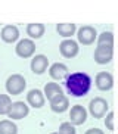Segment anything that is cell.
Segmentation results:
<instances>
[{"mask_svg": "<svg viewBox=\"0 0 118 134\" xmlns=\"http://www.w3.org/2000/svg\"><path fill=\"white\" fill-rule=\"evenodd\" d=\"M49 59H47V56H44V55H35V56H33V59H31V62H30V68H31V71H33V74H35V75H41V74H44L46 71H49Z\"/></svg>", "mask_w": 118, "mask_h": 134, "instance_id": "30bf717a", "label": "cell"}, {"mask_svg": "<svg viewBox=\"0 0 118 134\" xmlns=\"http://www.w3.org/2000/svg\"><path fill=\"white\" fill-rule=\"evenodd\" d=\"M92 83H93L92 77L87 72L77 71V72H71L65 78L63 88L72 97H84L90 91Z\"/></svg>", "mask_w": 118, "mask_h": 134, "instance_id": "6da1fadb", "label": "cell"}, {"mask_svg": "<svg viewBox=\"0 0 118 134\" xmlns=\"http://www.w3.org/2000/svg\"><path fill=\"white\" fill-rule=\"evenodd\" d=\"M84 134H105V133H103V130H100L98 127H93V128H89Z\"/></svg>", "mask_w": 118, "mask_h": 134, "instance_id": "cb8c5ba5", "label": "cell"}, {"mask_svg": "<svg viewBox=\"0 0 118 134\" xmlns=\"http://www.w3.org/2000/svg\"><path fill=\"white\" fill-rule=\"evenodd\" d=\"M108 109H109V105L106 102V99H103V97H94L89 103V112L96 119L105 118L108 115V112H109Z\"/></svg>", "mask_w": 118, "mask_h": 134, "instance_id": "3957f363", "label": "cell"}, {"mask_svg": "<svg viewBox=\"0 0 118 134\" xmlns=\"http://www.w3.org/2000/svg\"><path fill=\"white\" fill-rule=\"evenodd\" d=\"M15 53L22 59H27V58H33L35 53V43L34 40L31 38H22L19 40L15 46Z\"/></svg>", "mask_w": 118, "mask_h": 134, "instance_id": "8992f818", "label": "cell"}, {"mask_svg": "<svg viewBox=\"0 0 118 134\" xmlns=\"http://www.w3.org/2000/svg\"><path fill=\"white\" fill-rule=\"evenodd\" d=\"M49 103H50V109L53 110L55 114H63L65 110L69 109V99L65 94L55 96Z\"/></svg>", "mask_w": 118, "mask_h": 134, "instance_id": "9a60e30c", "label": "cell"}, {"mask_svg": "<svg viewBox=\"0 0 118 134\" xmlns=\"http://www.w3.org/2000/svg\"><path fill=\"white\" fill-rule=\"evenodd\" d=\"M59 52L63 58L67 59H71V58H75L78 55L80 52V46H78V41H75L72 38H67V40H62L61 44H59Z\"/></svg>", "mask_w": 118, "mask_h": 134, "instance_id": "ba28073f", "label": "cell"}, {"mask_svg": "<svg viewBox=\"0 0 118 134\" xmlns=\"http://www.w3.org/2000/svg\"><path fill=\"white\" fill-rule=\"evenodd\" d=\"M27 34L31 40H37V38H41L46 31V27L44 24H39V22H31V24H27Z\"/></svg>", "mask_w": 118, "mask_h": 134, "instance_id": "ac0fdd59", "label": "cell"}, {"mask_svg": "<svg viewBox=\"0 0 118 134\" xmlns=\"http://www.w3.org/2000/svg\"><path fill=\"white\" fill-rule=\"evenodd\" d=\"M28 114H30V106L27 105V102L16 100V102L12 103L10 109L8 112V116L10 121H19V119H24L25 116H28Z\"/></svg>", "mask_w": 118, "mask_h": 134, "instance_id": "52a82bcc", "label": "cell"}, {"mask_svg": "<svg viewBox=\"0 0 118 134\" xmlns=\"http://www.w3.org/2000/svg\"><path fill=\"white\" fill-rule=\"evenodd\" d=\"M114 118H115V114H114V110H109L108 112V115L105 116V127H106V130H109V131H114L115 130V124H114Z\"/></svg>", "mask_w": 118, "mask_h": 134, "instance_id": "603a6c76", "label": "cell"}, {"mask_svg": "<svg viewBox=\"0 0 118 134\" xmlns=\"http://www.w3.org/2000/svg\"><path fill=\"white\" fill-rule=\"evenodd\" d=\"M0 38L3 40L4 43L12 44V43H16L19 40V30L16 25H4L0 31Z\"/></svg>", "mask_w": 118, "mask_h": 134, "instance_id": "5bb4252c", "label": "cell"}, {"mask_svg": "<svg viewBox=\"0 0 118 134\" xmlns=\"http://www.w3.org/2000/svg\"><path fill=\"white\" fill-rule=\"evenodd\" d=\"M12 99L10 96L6 93V94H0V115H8L9 109L12 106Z\"/></svg>", "mask_w": 118, "mask_h": 134, "instance_id": "ffe728a7", "label": "cell"}, {"mask_svg": "<svg viewBox=\"0 0 118 134\" xmlns=\"http://www.w3.org/2000/svg\"><path fill=\"white\" fill-rule=\"evenodd\" d=\"M87 114H89V110L83 106V105H74L69 109V122L74 127L83 125L87 119Z\"/></svg>", "mask_w": 118, "mask_h": 134, "instance_id": "9c48e42d", "label": "cell"}, {"mask_svg": "<svg viewBox=\"0 0 118 134\" xmlns=\"http://www.w3.org/2000/svg\"><path fill=\"white\" fill-rule=\"evenodd\" d=\"M98 44H109V46H114V32L112 31H103L98 36L96 40Z\"/></svg>", "mask_w": 118, "mask_h": 134, "instance_id": "44dd1931", "label": "cell"}, {"mask_svg": "<svg viewBox=\"0 0 118 134\" xmlns=\"http://www.w3.org/2000/svg\"><path fill=\"white\" fill-rule=\"evenodd\" d=\"M112 58H114V46H109V44H98L96 46L93 53V59L96 63L106 65L112 60Z\"/></svg>", "mask_w": 118, "mask_h": 134, "instance_id": "277c9868", "label": "cell"}, {"mask_svg": "<svg viewBox=\"0 0 118 134\" xmlns=\"http://www.w3.org/2000/svg\"><path fill=\"white\" fill-rule=\"evenodd\" d=\"M56 32L63 38H71L77 32V25L72 22H61L56 24Z\"/></svg>", "mask_w": 118, "mask_h": 134, "instance_id": "e0dca14e", "label": "cell"}, {"mask_svg": "<svg viewBox=\"0 0 118 134\" xmlns=\"http://www.w3.org/2000/svg\"><path fill=\"white\" fill-rule=\"evenodd\" d=\"M58 134H77V130H75V127L71 122H62L59 125Z\"/></svg>", "mask_w": 118, "mask_h": 134, "instance_id": "7402d4cb", "label": "cell"}, {"mask_svg": "<svg viewBox=\"0 0 118 134\" xmlns=\"http://www.w3.org/2000/svg\"><path fill=\"white\" fill-rule=\"evenodd\" d=\"M49 75L53 81H61V80H65L69 75V69L65 63L55 62L49 66Z\"/></svg>", "mask_w": 118, "mask_h": 134, "instance_id": "4fadbf2b", "label": "cell"}, {"mask_svg": "<svg viewBox=\"0 0 118 134\" xmlns=\"http://www.w3.org/2000/svg\"><path fill=\"white\" fill-rule=\"evenodd\" d=\"M0 134H18V127L10 119L0 121Z\"/></svg>", "mask_w": 118, "mask_h": 134, "instance_id": "d6986e66", "label": "cell"}, {"mask_svg": "<svg viewBox=\"0 0 118 134\" xmlns=\"http://www.w3.org/2000/svg\"><path fill=\"white\" fill-rule=\"evenodd\" d=\"M77 40L83 46H90L98 40V31L92 25H83L77 31Z\"/></svg>", "mask_w": 118, "mask_h": 134, "instance_id": "5b68a950", "label": "cell"}, {"mask_svg": "<svg viewBox=\"0 0 118 134\" xmlns=\"http://www.w3.org/2000/svg\"><path fill=\"white\" fill-rule=\"evenodd\" d=\"M50 134H58V133H50Z\"/></svg>", "mask_w": 118, "mask_h": 134, "instance_id": "d4e9b609", "label": "cell"}, {"mask_svg": "<svg viewBox=\"0 0 118 134\" xmlns=\"http://www.w3.org/2000/svg\"><path fill=\"white\" fill-rule=\"evenodd\" d=\"M94 84L100 91H109L114 87V77L108 71H100L96 74L94 78Z\"/></svg>", "mask_w": 118, "mask_h": 134, "instance_id": "8fae6325", "label": "cell"}, {"mask_svg": "<svg viewBox=\"0 0 118 134\" xmlns=\"http://www.w3.org/2000/svg\"><path fill=\"white\" fill-rule=\"evenodd\" d=\"M46 103V97H44V93L39 88H31L28 90L27 93V105L35 109H40V108L44 106Z\"/></svg>", "mask_w": 118, "mask_h": 134, "instance_id": "7c38bea8", "label": "cell"}, {"mask_svg": "<svg viewBox=\"0 0 118 134\" xmlns=\"http://www.w3.org/2000/svg\"><path fill=\"white\" fill-rule=\"evenodd\" d=\"M44 97L50 102L52 99L58 94H63V87H61V84L56 83V81H50V83H46L44 84Z\"/></svg>", "mask_w": 118, "mask_h": 134, "instance_id": "2e32d148", "label": "cell"}, {"mask_svg": "<svg viewBox=\"0 0 118 134\" xmlns=\"http://www.w3.org/2000/svg\"><path fill=\"white\" fill-rule=\"evenodd\" d=\"M27 87V81L24 78V75L21 74H12L8 77L6 83H4V88L8 91L9 96H18L21 94Z\"/></svg>", "mask_w": 118, "mask_h": 134, "instance_id": "7a4b0ae2", "label": "cell"}]
</instances>
